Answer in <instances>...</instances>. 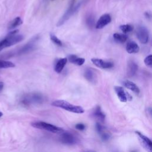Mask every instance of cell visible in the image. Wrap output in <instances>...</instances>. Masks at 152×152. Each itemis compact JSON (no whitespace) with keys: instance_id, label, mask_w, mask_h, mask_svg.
Wrapping results in <instances>:
<instances>
[{"instance_id":"27","label":"cell","mask_w":152,"mask_h":152,"mask_svg":"<svg viewBox=\"0 0 152 152\" xmlns=\"http://www.w3.org/2000/svg\"><path fill=\"white\" fill-rule=\"evenodd\" d=\"M75 128L80 131H84L86 129V125L83 123H78L75 125Z\"/></svg>"},{"instance_id":"20","label":"cell","mask_w":152,"mask_h":152,"mask_svg":"<svg viewBox=\"0 0 152 152\" xmlns=\"http://www.w3.org/2000/svg\"><path fill=\"white\" fill-rule=\"evenodd\" d=\"M34 43L33 42H29L26 45H24L23 47H22L20 49L18 50L17 52V54L18 55H21V54H24L26 53L30 50H31L33 49L34 47Z\"/></svg>"},{"instance_id":"13","label":"cell","mask_w":152,"mask_h":152,"mask_svg":"<svg viewBox=\"0 0 152 152\" xmlns=\"http://www.w3.org/2000/svg\"><path fill=\"white\" fill-rule=\"evenodd\" d=\"M84 77L89 82L91 83H95L96 82L97 75L95 72L90 68L86 69L84 72Z\"/></svg>"},{"instance_id":"3","label":"cell","mask_w":152,"mask_h":152,"mask_svg":"<svg viewBox=\"0 0 152 152\" xmlns=\"http://www.w3.org/2000/svg\"><path fill=\"white\" fill-rule=\"evenodd\" d=\"M31 126L35 128L45 130L53 133H62L64 130L59 126L53 125L49 123H47L43 121H36L31 124Z\"/></svg>"},{"instance_id":"18","label":"cell","mask_w":152,"mask_h":152,"mask_svg":"<svg viewBox=\"0 0 152 152\" xmlns=\"http://www.w3.org/2000/svg\"><path fill=\"white\" fill-rule=\"evenodd\" d=\"M66 62H67V59L66 58H64L59 59L56 63L54 67V69L55 72H56L57 73H60L64 69V66H65Z\"/></svg>"},{"instance_id":"7","label":"cell","mask_w":152,"mask_h":152,"mask_svg":"<svg viewBox=\"0 0 152 152\" xmlns=\"http://www.w3.org/2000/svg\"><path fill=\"white\" fill-rule=\"evenodd\" d=\"M135 133L138 135L142 146L148 152H151V151H152V142H151V140L139 131H135Z\"/></svg>"},{"instance_id":"25","label":"cell","mask_w":152,"mask_h":152,"mask_svg":"<svg viewBox=\"0 0 152 152\" xmlns=\"http://www.w3.org/2000/svg\"><path fill=\"white\" fill-rule=\"evenodd\" d=\"M50 40L55 43L56 44V45H58V46H62V43L61 42V40L58 39L55 35H54L53 34H50Z\"/></svg>"},{"instance_id":"22","label":"cell","mask_w":152,"mask_h":152,"mask_svg":"<svg viewBox=\"0 0 152 152\" xmlns=\"http://www.w3.org/2000/svg\"><path fill=\"white\" fill-rule=\"evenodd\" d=\"M22 23H23V21L21 18L20 17H17L11 21V23L8 26V28L9 29L14 28L15 27L21 25Z\"/></svg>"},{"instance_id":"26","label":"cell","mask_w":152,"mask_h":152,"mask_svg":"<svg viewBox=\"0 0 152 152\" xmlns=\"http://www.w3.org/2000/svg\"><path fill=\"white\" fill-rule=\"evenodd\" d=\"M144 63L147 66H151L152 65V55H149L144 59Z\"/></svg>"},{"instance_id":"23","label":"cell","mask_w":152,"mask_h":152,"mask_svg":"<svg viewBox=\"0 0 152 152\" xmlns=\"http://www.w3.org/2000/svg\"><path fill=\"white\" fill-rule=\"evenodd\" d=\"M14 66H15V64L11 61L0 60V68H12Z\"/></svg>"},{"instance_id":"17","label":"cell","mask_w":152,"mask_h":152,"mask_svg":"<svg viewBox=\"0 0 152 152\" xmlns=\"http://www.w3.org/2000/svg\"><path fill=\"white\" fill-rule=\"evenodd\" d=\"M123 84L126 88L129 89L130 90H131L135 94H139L140 89H139L138 87L134 83H133L129 80H125V81H123Z\"/></svg>"},{"instance_id":"29","label":"cell","mask_w":152,"mask_h":152,"mask_svg":"<svg viewBox=\"0 0 152 152\" xmlns=\"http://www.w3.org/2000/svg\"><path fill=\"white\" fill-rule=\"evenodd\" d=\"M82 152H96V151H93V150H87V151H82Z\"/></svg>"},{"instance_id":"9","label":"cell","mask_w":152,"mask_h":152,"mask_svg":"<svg viewBox=\"0 0 152 152\" xmlns=\"http://www.w3.org/2000/svg\"><path fill=\"white\" fill-rule=\"evenodd\" d=\"M96 129L103 141H106L110 139L111 137L110 133H109L100 123L97 122L96 124Z\"/></svg>"},{"instance_id":"1","label":"cell","mask_w":152,"mask_h":152,"mask_svg":"<svg viewBox=\"0 0 152 152\" xmlns=\"http://www.w3.org/2000/svg\"><path fill=\"white\" fill-rule=\"evenodd\" d=\"M45 101L44 96L38 93H31L24 94L22 96L20 102L24 106L39 104Z\"/></svg>"},{"instance_id":"30","label":"cell","mask_w":152,"mask_h":152,"mask_svg":"<svg viewBox=\"0 0 152 152\" xmlns=\"http://www.w3.org/2000/svg\"><path fill=\"white\" fill-rule=\"evenodd\" d=\"M2 115H3V113H2V112L0 111V118H1V117Z\"/></svg>"},{"instance_id":"24","label":"cell","mask_w":152,"mask_h":152,"mask_svg":"<svg viewBox=\"0 0 152 152\" xmlns=\"http://www.w3.org/2000/svg\"><path fill=\"white\" fill-rule=\"evenodd\" d=\"M120 29L125 33L131 32L133 30V27L130 24H123L120 26Z\"/></svg>"},{"instance_id":"19","label":"cell","mask_w":152,"mask_h":152,"mask_svg":"<svg viewBox=\"0 0 152 152\" xmlns=\"http://www.w3.org/2000/svg\"><path fill=\"white\" fill-rule=\"evenodd\" d=\"M68 60L70 62L73 63L75 65L81 66L82 65L84 62H85V59L83 58H78V56H77L75 55H71L68 56Z\"/></svg>"},{"instance_id":"6","label":"cell","mask_w":152,"mask_h":152,"mask_svg":"<svg viewBox=\"0 0 152 152\" xmlns=\"http://www.w3.org/2000/svg\"><path fill=\"white\" fill-rule=\"evenodd\" d=\"M81 3H78L76 5H74L72 4L65 12V13L64 14V15L61 18V19L59 20V21L57 23L58 26H61L62 25L66 20H68L77 11V10L80 7Z\"/></svg>"},{"instance_id":"2","label":"cell","mask_w":152,"mask_h":152,"mask_svg":"<svg viewBox=\"0 0 152 152\" xmlns=\"http://www.w3.org/2000/svg\"><path fill=\"white\" fill-rule=\"evenodd\" d=\"M52 105L75 113L81 114L84 112V109L81 106L74 105L64 100H56L52 102Z\"/></svg>"},{"instance_id":"16","label":"cell","mask_w":152,"mask_h":152,"mask_svg":"<svg viewBox=\"0 0 152 152\" xmlns=\"http://www.w3.org/2000/svg\"><path fill=\"white\" fill-rule=\"evenodd\" d=\"M126 50L129 53H135L138 52L140 48L135 42L130 41L126 45Z\"/></svg>"},{"instance_id":"11","label":"cell","mask_w":152,"mask_h":152,"mask_svg":"<svg viewBox=\"0 0 152 152\" xmlns=\"http://www.w3.org/2000/svg\"><path fill=\"white\" fill-rule=\"evenodd\" d=\"M91 62L97 67L102 69L110 68L113 66V64L109 61H105L99 58H92Z\"/></svg>"},{"instance_id":"5","label":"cell","mask_w":152,"mask_h":152,"mask_svg":"<svg viewBox=\"0 0 152 152\" xmlns=\"http://www.w3.org/2000/svg\"><path fill=\"white\" fill-rule=\"evenodd\" d=\"M59 141L65 145H72L78 142V138L72 133L69 132H62L59 137Z\"/></svg>"},{"instance_id":"12","label":"cell","mask_w":152,"mask_h":152,"mask_svg":"<svg viewBox=\"0 0 152 152\" xmlns=\"http://www.w3.org/2000/svg\"><path fill=\"white\" fill-rule=\"evenodd\" d=\"M114 89L118 99L121 102H126L128 99L129 100V95L125 91L123 87L121 86H115Z\"/></svg>"},{"instance_id":"14","label":"cell","mask_w":152,"mask_h":152,"mask_svg":"<svg viewBox=\"0 0 152 152\" xmlns=\"http://www.w3.org/2000/svg\"><path fill=\"white\" fill-rule=\"evenodd\" d=\"M138 70V66L134 61H129L127 64V75L129 77L134 76Z\"/></svg>"},{"instance_id":"4","label":"cell","mask_w":152,"mask_h":152,"mask_svg":"<svg viewBox=\"0 0 152 152\" xmlns=\"http://www.w3.org/2000/svg\"><path fill=\"white\" fill-rule=\"evenodd\" d=\"M24 39L23 35L21 34H8L5 39L0 41V51L5 48L11 46L15 44L22 41Z\"/></svg>"},{"instance_id":"21","label":"cell","mask_w":152,"mask_h":152,"mask_svg":"<svg viewBox=\"0 0 152 152\" xmlns=\"http://www.w3.org/2000/svg\"><path fill=\"white\" fill-rule=\"evenodd\" d=\"M114 40L119 43H124L127 40V36L125 34L116 33L113 35Z\"/></svg>"},{"instance_id":"15","label":"cell","mask_w":152,"mask_h":152,"mask_svg":"<svg viewBox=\"0 0 152 152\" xmlns=\"http://www.w3.org/2000/svg\"><path fill=\"white\" fill-rule=\"evenodd\" d=\"M93 116L96 118L97 119L99 120L101 122H103L105 119V114L104 113V112L102 110L100 106H97L95 108V109L94 110L93 112Z\"/></svg>"},{"instance_id":"31","label":"cell","mask_w":152,"mask_h":152,"mask_svg":"<svg viewBox=\"0 0 152 152\" xmlns=\"http://www.w3.org/2000/svg\"><path fill=\"white\" fill-rule=\"evenodd\" d=\"M133 152H135V151H133Z\"/></svg>"},{"instance_id":"8","label":"cell","mask_w":152,"mask_h":152,"mask_svg":"<svg viewBox=\"0 0 152 152\" xmlns=\"http://www.w3.org/2000/svg\"><path fill=\"white\" fill-rule=\"evenodd\" d=\"M137 37L142 43H147L148 41L149 33L148 30L144 26L139 27L137 30Z\"/></svg>"},{"instance_id":"28","label":"cell","mask_w":152,"mask_h":152,"mask_svg":"<svg viewBox=\"0 0 152 152\" xmlns=\"http://www.w3.org/2000/svg\"><path fill=\"white\" fill-rule=\"evenodd\" d=\"M4 87V83L2 82H0V91L3 89Z\"/></svg>"},{"instance_id":"10","label":"cell","mask_w":152,"mask_h":152,"mask_svg":"<svg viewBox=\"0 0 152 152\" xmlns=\"http://www.w3.org/2000/svg\"><path fill=\"white\" fill-rule=\"evenodd\" d=\"M111 20V17L109 14H105L102 15L97 20L96 24V28L97 29H102L104 28L110 23Z\"/></svg>"}]
</instances>
